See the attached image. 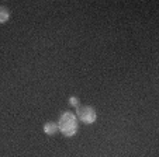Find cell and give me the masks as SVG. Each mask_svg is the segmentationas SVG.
I'll use <instances>...</instances> for the list:
<instances>
[{
    "label": "cell",
    "instance_id": "6da1fadb",
    "mask_svg": "<svg viewBox=\"0 0 159 157\" xmlns=\"http://www.w3.org/2000/svg\"><path fill=\"white\" fill-rule=\"evenodd\" d=\"M58 129L66 137H72L78 132V118L70 111L62 112L59 121H58Z\"/></svg>",
    "mask_w": 159,
    "mask_h": 157
},
{
    "label": "cell",
    "instance_id": "7a4b0ae2",
    "mask_svg": "<svg viewBox=\"0 0 159 157\" xmlns=\"http://www.w3.org/2000/svg\"><path fill=\"white\" fill-rule=\"evenodd\" d=\"M76 114H78L76 118H79L83 124H87V125L93 124L97 119V114L94 111V108L89 107V105H79V107H76Z\"/></svg>",
    "mask_w": 159,
    "mask_h": 157
},
{
    "label": "cell",
    "instance_id": "3957f363",
    "mask_svg": "<svg viewBox=\"0 0 159 157\" xmlns=\"http://www.w3.org/2000/svg\"><path fill=\"white\" fill-rule=\"evenodd\" d=\"M58 124L57 122H47V124H44V132L48 136H54L55 133H58Z\"/></svg>",
    "mask_w": 159,
    "mask_h": 157
},
{
    "label": "cell",
    "instance_id": "277c9868",
    "mask_svg": "<svg viewBox=\"0 0 159 157\" xmlns=\"http://www.w3.org/2000/svg\"><path fill=\"white\" fill-rule=\"evenodd\" d=\"M10 18V13H9V9L4 6H0V23L3 24L6 21H9Z\"/></svg>",
    "mask_w": 159,
    "mask_h": 157
},
{
    "label": "cell",
    "instance_id": "5b68a950",
    "mask_svg": "<svg viewBox=\"0 0 159 157\" xmlns=\"http://www.w3.org/2000/svg\"><path fill=\"white\" fill-rule=\"evenodd\" d=\"M69 104L72 107H79V98L78 97H70L69 98Z\"/></svg>",
    "mask_w": 159,
    "mask_h": 157
}]
</instances>
